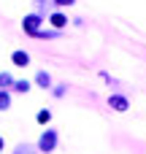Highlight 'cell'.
<instances>
[{
  "label": "cell",
  "instance_id": "cell-1",
  "mask_svg": "<svg viewBox=\"0 0 146 154\" xmlns=\"http://www.w3.org/2000/svg\"><path fill=\"white\" fill-rule=\"evenodd\" d=\"M54 143H57V133L54 130H46L41 135V141H38V149L41 152H54Z\"/></svg>",
  "mask_w": 146,
  "mask_h": 154
},
{
  "label": "cell",
  "instance_id": "cell-2",
  "mask_svg": "<svg viewBox=\"0 0 146 154\" xmlns=\"http://www.w3.org/2000/svg\"><path fill=\"white\" fill-rule=\"evenodd\" d=\"M38 24H41V19L38 16H24V32H38Z\"/></svg>",
  "mask_w": 146,
  "mask_h": 154
},
{
  "label": "cell",
  "instance_id": "cell-3",
  "mask_svg": "<svg viewBox=\"0 0 146 154\" xmlns=\"http://www.w3.org/2000/svg\"><path fill=\"white\" fill-rule=\"evenodd\" d=\"M11 60H14V65H16V68H27V65H30V57H27L24 51H14V57H11Z\"/></svg>",
  "mask_w": 146,
  "mask_h": 154
},
{
  "label": "cell",
  "instance_id": "cell-4",
  "mask_svg": "<svg viewBox=\"0 0 146 154\" xmlns=\"http://www.w3.org/2000/svg\"><path fill=\"white\" fill-rule=\"evenodd\" d=\"M108 106H111V108H116V111H127V100H125V97H116V95H114V97H108Z\"/></svg>",
  "mask_w": 146,
  "mask_h": 154
},
{
  "label": "cell",
  "instance_id": "cell-5",
  "mask_svg": "<svg viewBox=\"0 0 146 154\" xmlns=\"http://www.w3.org/2000/svg\"><path fill=\"white\" fill-rule=\"evenodd\" d=\"M51 24H54V27H65V24H68V19H65L62 14H54V16H51Z\"/></svg>",
  "mask_w": 146,
  "mask_h": 154
},
{
  "label": "cell",
  "instance_id": "cell-6",
  "mask_svg": "<svg viewBox=\"0 0 146 154\" xmlns=\"http://www.w3.org/2000/svg\"><path fill=\"white\" fill-rule=\"evenodd\" d=\"M14 154H35V149L27 146V143H22V146H16V152H14Z\"/></svg>",
  "mask_w": 146,
  "mask_h": 154
},
{
  "label": "cell",
  "instance_id": "cell-7",
  "mask_svg": "<svg viewBox=\"0 0 146 154\" xmlns=\"http://www.w3.org/2000/svg\"><path fill=\"white\" fill-rule=\"evenodd\" d=\"M38 84H41V87L46 89V87L51 84V79H49V73H38Z\"/></svg>",
  "mask_w": 146,
  "mask_h": 154
},
{
  "label": "cell",
  "instance_id": "cell-8",
  "mask_svg": "<svg viewBox=\"0 0 146 154\" xmlns=\"http://www.w3.org/2000/svg\"><path fill=\"white\" fill-rule=\"evenodd\" d=\"M49 119H51V114H49V111H41V114H38V122H41V125H46Z\"/></svg>",
  "mask_w": 146,
  "mask_h": 154
},
{
  "label": "cell",
  "instance_id": "cell-9",
  "mask_svg": "<svg viewBox=\"0 0 146 154\" xmlns=\"http://www.w3.org/2000/svg\"><path fill=\"white\" fill-rule=\"evenodd\" d=\"M8 103H11V100H8V95H5V92H0V108H8Z\"/></svg>",
  "mask_w": 146,
  "mask_h": 154
},
{
  "label": "cell",
  "instance_id": "cell-10",
  "mask_svg": "<svg viewBox=\"0 0 146 154\" xmlns=\"http://www.w3.org/2000/svg\"><path fill=\"white\" fill-rule=\"evenodd\" d=\"M16 89H19V92H27L30 84H27V81H16Z\"/></svg>",
  "mask_w": 146,
  "mask_h": 154
},
{
  "label": "cell",
  "instance_id": "cell-11",
  "mask_svg": "<svg viewBox=\"0 0 146 154\" xmlns=\"http://www.w3.org/2000/svg\"><path fill=\"white\" fill-rule=\"evenodd\" d=\"M5 84H11V76L8 73H0V87H5Z\"/></svg>",
  "mask_w": 146,
  "mask_h": 154
},
{
  "label": "cell",
  "instance_id": "cell-12",
  "mask_svg": "<svg viewBox=\"0 0 146 154\" xmlns=\"http://www.w3.org/2000/svg\"><path fill=\"white\" fill-rule=\"evenodd\" d=\"M57 5H70V3H76V0H54Z\"/></svg>",
  "mask_w": 146,
  "mask_h": 154
},
{
  "label": "cell",
  "instance_id": "cell-13",
  "mask_svg": "<svg viewBox=\"0 0 146 154\" xmlns=\"http://www.w3.org/2000/svg\"><path fill=\"white\" fill-rule=\"evenodd\" d=\"M0 149H3V138H0Z\"/></svg>",
  "mask_w": 146,
  "mask_h": 154
}]
</instances>
